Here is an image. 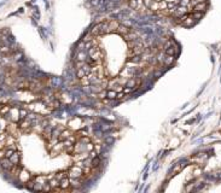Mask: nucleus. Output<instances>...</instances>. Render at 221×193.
<instances>
[{"instance_id":"nucleus-2","label":"nucleus","mask_w":221,"mask_h":193,"mask_svg":"<svg viewBox=\"0 0 221 193\" xmlns=\"http://www.w3.org/2000/svg\"><path fill=\"white\" fill-rule=\"evenodd\" d=\"M0 114L35 140L36 164L27 187L33 191H73L97 168L99 145L73 118L27 109L18 103L0 104Z\"/></svg>"},{"instance_id":"nucleus-1","label":"nucleus","mask_w":221,"mask_h":193,"mask_svg":"<svg viewBox=\"0 0 221 193\" xmlns=\"http://www.w3.org/2000/svg\"><path fill=\"white\" fill-rule=\"evenodd\" d=\"M159 45L117 21L93 28L79 44L74 65L81 86L100 99L133 93L173 59L174 47Z\"/></svg>"}]
</instances>
